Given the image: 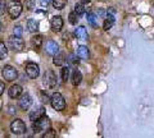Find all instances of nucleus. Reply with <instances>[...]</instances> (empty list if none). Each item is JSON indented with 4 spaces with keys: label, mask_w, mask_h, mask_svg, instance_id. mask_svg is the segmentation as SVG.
Segmentation results:
<instances>
[{
    "label": "nucleus",
    "mask_w": 154,
    "mask_h": 138,
    "mask_svg": "<svg viewBox=\"0 0 154 138\" xmlns=\"http://www.w3.org/2000/svg\"><path fill=\"white\" fill-rule=\"evenodd\" d=\"M64 61H66V56H64V54H62V53H58L54 55V58H53V63H54V65H57V66H62L64 64Z\"/></svg>",
    "instance_id": "nucleus-17"
},
{
    "label": "nucleus",
    "mask_w": 154,
    "mask_h": 138,
    "mask_svg": "<svg viewBox=\"0 0 154 138\" xmlns=\"http://www.w3.org/2000/svg\"><path fill=\"white\" fill-rule=\"evenodd\" d=\"M22 33H23V30L21 26H16L13 28V35L14 36H18V37H22Z\"/></svg>",
    "instance_id": "nucleus-28"
},
{
    "label": "nucleus",
    "mask_w": 154,
    "mask_h": 138,
    "mask_svg": "<svg viewBox=\"0 0 154 138\" xmlns=\"http://www.w3.org/2000/svg\"><path fill=\"white\" fill-rule=\"evenodd\" d=\"M48 132H49V133H44V137L46 138V137H55V133H54V131H49V129H48Z\"/></svg>",
    "instance_id": "nucleus-32"
},
{
    "label": "nucleus",
    "mask_w": 154,
    "mask_h": 138,
    "mask_svg": "<svg viewBox=\"0 0 154 138\" xmlns=\"http://www.w3.org/2000/svg\"><path fill=\"white\" fill-rule=\"evenodd\" d=\"M42 81H44V86L46 88H54L57 84V75L53 72L51 69H48L44 73V77H42Z\"/></svg>",
    "instance_id": "nucleus-5"
},
{
    "label": "nucleus",
    "mask_w": 154,
    "mask_h": 138,
    "mask_svg": "<svg viewBox=\"0 0 154 138\" xmlns=\"http://www.w3.org/2000/svg\"><path fill=\"white\" fill-rule=\"evenodd\" d=\"M38 30V22L36 19H33V18H30V19L27 21V31L28 32H37Z\"/></svg>",
    "instance_id": "nucleus-18"
},
{
    "label": "nucleus",
    "mask_w": 154,
    "mask_h": 138,
    "mask_svg": "<svg viewBox=\"0 0 154 138\" xmlns=\"http://www.w3.org/2000/svg\"><path fill=\"white\" fill-rule=\"evenodd\" d=\"M8 13L9 16H11L12 19H16L21 16L22 13V4L18 1V0H11V1L8 3Z\"/></svg>",
    "instance_id": "nucleus-3"
},
{
    "label": "nucleus",
    "mask_w": 154,
    "mask_h": 138,
    "mask_svg": "<svg viewBox=\"0 0 154 138\" xmlns=\"http://www.w3.org/2000/svg\"><path fill=\"white\" fill-rule=\"evenodd\" d=\"M114 21H116V17L114 16H107V18L104 19V25H103V28L105 31H108L112 28V26L114 25Z\"/></svg>",
    "instance_id": "nucleus-20"
},
{
    "label": "nucleus",
    "mask_w": 154,
    "mask_h": 138,
    "mask_svg": "<svg viewBox=\"0 0 154 138\" xmlns=\"http://www.w3.org/2000/svg\"><path fill=\"white\" fill-rule=\"evenodd\" d=\"M50 104H51L53 109L57 111H62V110H64V107H66V100L59 92H54L51 95Z\"/></svg>",
    "instance_id": "nucleus-2"
},
{
    "label": "nucleus",
    "mask_w": 154,
    "mask_h": 138,
    "mask_svg": "<svg viewBox=\"0 0 154 138\" xmlns=\"http://www.w3.org/2000/svg\"><path fill=\"white\" fill-rule=\"evenodd\" d=\"M8 44H9V47L14 51H22L25 49V42H23L22 37H18V36H14V35L12 37H9Z\"/></svg>",
    "instance_id": "nucleus-6"
},
{
    "label": "nucleus",
    "mask_w": 154,
    "mask_h": 138,
    "mask_svg": "<svg viewBox=\"0 0 154 138\" xmlns=\"http://www.w3.org/2000/svg\"><path fill=\"white\" fill-rule=\"evenodd\" d=\"M45 115V109L42 107V106H38V107H35L32 111H30V120L31 122H35L37 120V119H40L41 116H44Z\"/></svg>",
    "instance_id": "nucleus-11"
},
{
    "label": "nucleus",
    "mask_w": 154,
    "mask_h": 138,
    "mask_svg": "<svg viewBox=\"0 0 154 138\" xmlns=\"http://www.w3.org/2000/svg\"><path fill=\"white\" fill-rule=\"evenodd\" d=\"M26 74H27L31 79L37 78L38 75H40V68H38V65H37L36 63H32V61L27 63V64H26Z\"/></svg>",
    "instance_id": "nucleus-8"
},
{
    "label": "nucleus",
    "mask_w": 154,
    "mask_h": 138,
    "mask_svg": "<svg viewBox=\"0 0 154 138\" xmlns=\"http://www.w3.org/2000/svg\"><path fill=\"white\" fill-rule=\"evenodd\" d=\"M50 26H51V30L54 32H59L62 28H63V18L60 16L53 17L51 21H50Z\"/></svg>",
    "instance_id": "nucleus-10"
},
{
    "label": "nucleus",
    "mask_w": 154,
    "mask_h": 138,
    "mask_svg": "<svg viewBox=\"0 0 154 138\" xmlns=\"http://www.w3.org/2000/svg\"><path fill=\"white\" fill-rule=\"evenodd\" d=\"M76 37L79 39L80 41H86L89 39V35H88V30L84 27V26H79L76 28Z\"/></svg>",
    "instance_id": "nucleus-14"
},
{
    "label": "nucleus",
    "mask_w": 154,
    "mask_h": 138,
    "mask_svg": "<svg viewBox=\"0 0 154 138\" xmlns=\"http://www.w3.org/2000/svg\"><path fill=\"white\" fill-rule=\"evenodd\" d=\"M3 77L7 82H12V81H16V78L18 77V73H17V69L12 65H5L3 68Z\"/></svg>",
    "instance_id": "nucleus-7"
},
{
    "label": "nucleus",
    "mask_w": 154,
    "mask_h": 138,
    "mask_svg": "<svg viewBox=\"0 0 154 138\" xmlns=\"http://www.w3.org/2000/svg\"><path fill=\"white\" fill-rule=\"evenodd\" d=\"M4 90H5V86H4V83L0 81V96L4 93Z\"/></svg>",
    "instance_id": "nucleus-34"
},
{
    "label": "nucleus",
    "mask_w": 154,
    "mask_h": 138,
    "mask_svg": "<svg viewBox=\"0 0 154 138\" xmlns=\"http://www.w3.org/2000/svg\"><path fill=\"white\" fill-rule=\"evenodd\" d=\"M11 131L13 134L16 136H21V134H25L27 128H26V124L22 119H14V120L11 123Z\"/></svg>",
    "instance_id": "nucleus-4"
},
{
    "label": "nucleus",
    "mask_w": 154,
    "mask_h": 138,
    "mask_svg": "<svg viewBox=\"0 0 154 138\" xmlns=\"http://www.w3.org/2000/svg\"><path fill=\"white\" fill-rule=\"evenodd\" d=\"M79 55H75V54H71V55H68V58H67V60H68L69 61V63L71 64H77V63H79Z\"/></svg>",
    "instance_id": "nucleus-27"
},
{
    "label": "nucleus",
    "mask_w": 154,
    "mask_h": 138,
    "mask_svg": "<svg viewBox=\"0 0 154 138\" xmlns=\"http://www.w3.org/2000/svg\"><path fill=\"white\" fill-rule=\"evenodd\" d=\"M45 51H46V54L54 56L58 51H59V46H58L55 41H48L45 45Z\"/></svg>",
    "instance_id": "nucleus-12"
},
{
    "label": "nucleus",
    "mask_w": 154,
    "mask_h": 138,
    "mask_svg": "<svg viewBox=\"0 0 154 138\" xmlns=\"http://www.w3.org/2000/svg\"><path fill=\"white\" fill-rule=\"evenodd\" d=\"M81 81H82V74H81L79 69H75L72 72V83H73V86H79Z\"/></svg>",
    "instance_id": "nucleus-19"
},
{
    "label": "nucleus",
    "mask_w": 154,
    "mask_h": 138,
    "mask_svg": "<svg viewBox=\"0 0 154 138\" xmlns=\"http://www.w3.org/2000/svg\"><path fill=\"white\" fill-rule=\"evenodd\" d=\"M5 8H7L5 0H0V16H3L5 13Z\"/></svg>",
    "instance_id": "nucleus-29"
},
{
    "label": "nucleus",
    "mask_w": 154,
    "mask_h": 138,
    "mask_svg": "<svg viewBox=\"0 0 154 138\" xmlns=\"http://www.w3.org/2000/svg\"><path fill=\"white\" fill-rule=\"evenodd\" d=\"M75 12L77 13V16H82V14H85V5L82 3H76V5H75Z\"/></svg>",
    "instance_id": "nucleus-23"
},
{
    "label": "nucleus",
    "mask_w": 154,
    "mask_h": 138,
    "mask_svg": "<svg viewBox=\"0 0 154 138\" xmlns=\"http://www.w3.org/2000/svg\"><path fill=\"white\" fill-rule=\"evenodd\" d=\"M76 54L79 55V58L82 59V60H88L90 58V51H89V49L86 46H82V45L77 47V53Z\"/></svg>",
    "instance_id": "nucleus-15"
},
{
    "label": "nucleus",
    "mask_w": 154,
    "mask_h": 138,
    "mask_svg": "<svg viewBox=\"0 0 154 138\" xmlns=\"http://www.w3.org/2000/svg\"><path fill=\"white\" fill-rule=\"evenodd\" d=\"M77 18H79V16H77V13H76L75 10L69 13V16H68V19H69V23H71V25H76V23H77V21H79V19H77Z\"/></svg>",
    "instance_id": "nucleus-26"
},
{
    "label": "nucleus",
    "mask_w": 154,
    "mask_h": 138,
    "mask_svg": "<svg viewBox=\"0 0 154 138\" xmlns=\"http://www.w3.org/2000/svg\"><path fill=\"white\" fill-rule=\"evenodd\" d=\"M80 1L82 3V4H88V3H90V1H91V0H80Z\"/></svg>",
    "instance_id": "nucleus-35"
},
{
    "label": "nucleus",
    "mask_w": 154,
    "mask_h": 138,
    "mask_svg": "<svg viewBox=\"0 0 154 138\" xmlns=\"http://www.w3.org/2000/svg\"><path fill=\"white\" fill-rule=\"evenodd\" d=\"M7 55H8V49H7V46H5V44H4L3 41H0V60H2V59H5Z\"/></svg>",
    "instance_id": "nucleus-22"
},
{
    "label": "nucleus",
    "mask_w": 154,
    "mask_h": 138,
    "mask_svg": "<svg viewBox=\"0 0 154 138\" xmlns=\"http://www.w3.org/2000/svg\"><path fill=\"white\" fill-rule=\"evenodd\" d=\"M107 16H114L116 17V9L114 8H108L107 9Z\"/></svg>",
    "instance_id": "nucleus-31"
},
{
    "label": "nucleus",
    "mask_w": 154,
    "mask_h": 138,
    "mask_svg": "<svg viewBox=\"0 0 154 138\" xmlns=\"http://www.w3.org/2000/svg\"><path fill=\"white\" fill-rule=\"evenodd\" d=\"M86 19H88V23L93 28H98V19H96V16L94 13H88Z\"/></svg>",
    "instance_id": "nucleus-21"
},
{
    "label": "nucleus",
    "mask_w": 154,
    "mask_h": 138,
    "mask_svg": "<svg viewBox=\"0 0 154 138\" xmlns=\"http://www.w3.org/2000/svg\"><path fill=\"white\" fill-rule=\"evenodd\" d=\"M8 95L11 98H18L22 95V87L19 84H13L8 91Z\"/></svg>",
    "instance_id": "nucleus-13"
},
{
    "label": "nucleus",
    "mask_w": 154,
    "mask_h": 138,
    "mask_svg": "<svg viewBox=\"0 0 154 138\" xmlns=\"http://www.w3.org/2000/svg\"><path fill=\"white\" fill-rule=\"evenodd\" d=\"M40 96H41L42 102H45V104L50 102V98H49V96H48V95H45V92H41V93H40Z\"/></svg>",
    "instance_id": "nucleus-30"
},
{
    "label": "nucleus",
    "mask_w": 154,
    "mask_h": 138,
    "mask_svg": "<svg viewBox=\"0 0 154 138\" xmlns=\"http://www.w3.org/2000/svg\"><path fill=\"white\" fill-rule=\"evenodd\" d=\"M40 4L41 7H48L50 4V0H40Z\"/></svg>",
    "instance_id": "nucleus-33"
},
{
    "label": "nucleus",
    "mask_w": 154,
    "mask_h": 138,
    "mask_svg": "<svg viewBox=\"0 0 154 138\" xmlns=\"http://www.w3.org/2000/svg\"><path fill=\"white\" fill-rule=\"evenodd\" d=\"M60 75H62V79L67 82V79L69 77V66H63L60 70Z\"/></svg>",
    "instance_id": "nucleus-25"
},
{
    "label": "nucleus",
    "mask_w": 154,
    "mask_h": 138,
    "mask_svg": "<svg viewBox=\"0 0 154 138\" xmlns=\"http://www.w3.org/2000/svg\"><path fill=\"white\" fill-rule=\"evenodd\" d=\"M18 105L22 110H27L30 109V106L32 105V97L30 96V93H23L19 97V101H18Z\"/></svg>",
    "instance_id": "nucleus-9"
},
{
    "label": "nucleus",
    "mask_w": 154,
    "mask_h": 138,
    "mask_svg": "<svg viewBox=\"0 0 154 138\" xmlns=\"http://www.w3.org/2000/svg\"><path fill=\"white\" fill-rule=\"evenodd\" d=\"M32 129L35 133H41V132H46L48 129H50V119L48 116H41L40 119L32 122Z\"/></svg>",
    "instance_id": "nucleus-1"
},
{
    "label": "nucleus",
    "mask_w": 154,
    "mask_h": 138,
    "mask_svg": "<svg viewBox=\"0 0 154 138\" xmlns=\"http://www.w3.org/2000/svg\"><path fill=\"white\" fill-rule=\"evenodd\" d=\"M0 31H2V23H0Z\"/></svg>",
    "instance_id": "nucleus-36"
},
{
    "label": "nucleus",
    "mask_w": 154,
    "mask_h": 138,
    "mask_svg": "<svg viewBox=\"0 0 154 138\" xmlns=\"http://www.w3.org/2000/svg\"><path fill=\"white\" fill-rule=\"evenodd\" d=\"M67 4V0H53V7L55 9H63Z\"/></svg>",
    "instance_id": "nucleus-24"
},
{
    "label": "nucleus",
    "mask_w": 154,
    "mask_h": 138,
    "mask_svg": "<svg viewBox=\"0 0 154 138\" xmlns=\"http://www.w3.org/2000/svg\"><path fill=\"white\" fill-rule=\"evenodd\" d=\"M31 45H32V47H33L35 50L41 49V46H42V36H41V35H35V36H32V39H31Z\"/></svg>",
    "instance_id": "nucleus-16"
}]
</instances>
